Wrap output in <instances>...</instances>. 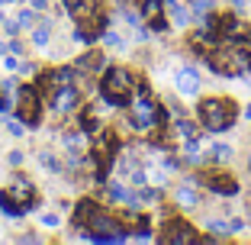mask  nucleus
<instances>
[{"instance_id":"nucleus-1","label":"nucleus","mask_w":251,"mask_h":245,"mask_svg":"<svg viewBox=\"0 0 251 245\" xmlns=\"http://www.w3.org/2000/svg\"><path fill=\"white\" fill-rule=\"evenodd\" d=\"M206 65L219 78H235L251 71V45L248 42H222L206 52Z\"/></svg>"},{"instance_id":"nucleus-2","label":"nucleus","mask_w":251,"mask_h":245,"mask_svg":"<svg viewBox=\"0 0 251 245\" xmlns=\"http://www.w3.org/2000/svg\"><path fill=\"white\" fill-rule=\"evenodd\" d=\"M164 123V113L158 100H151L145 81H135V97L129 100V129L132 133H151Z\"/></svg>"},{"instance_id":"nucleus-3","label":"nucleus","mask_w":251,"mask_h":245,"mask_svg":"<svg viewBox=\"0 0 251 245\" xmlns=\"http://www.w3.org/2000/svg\"><path fill=\"white\" fill-rule=\"evenodd\" d=\"M197 113H200L203 129H209V133H226V129L235 126L238 107H235V100H226V97H203Z\"/></svg>"},{"instance_id":"nucleus-4","label":"nucleus","mask_w":251,"mask_h":245,"mask_svg":"<svg viewBox=\"0 0 251 245\" xmlns=\"http://www.w3.org/2000/svg\"><path fill=\"white\" fill-rule=\"evenodd\" d=\"M132 90H135V75L126 71V68H110L100 78V97L110 107H126L132 100Z\"/></svg>"},{"instance_id":"nucleus-5","label":"nucleus","mask_w":251,"mask_h":245,"mask_svg":"<svg viewBox=\"0 0 251 245\" xmlns=\"http://www.w3.org/2000/svg\"><path fill=\"white\" fill-rule=\"evenodd\" d=\"M16 116H20L23 126H36L39 119H42V94H39V87L26 84L16 94Z\"/></svg>"},{"instance_id":"nucleus-6","label":"nucleus","mask_w":251,"mask_h":245,"mask_svg":"<svg viewBox=\"0 0 251 245\" xmlns=\"http://www.w3.org/2000/svg\"><path fill=\"white\" fill-rule=\"evenodd\" d=\"M158 239H161L164 245H197L200 242V236L193 232V226L184 223V219H168V223H164V232Z\"/></svg>"},{"instance_id":"nucleus-7","label":"nucleus","mask_w":251,"mask_h":245,"mask_svg":"<svg viewBox=\"0 0 251 245\" xmlns=\"http://www.w3.org/2000/svg\"><path fill=\"white\" fill-rule=\"evenodd\" d=\"M49 107L55 113H74L81 107V90L74 87V84H61V87H52L49 94Z\"/></svg>"},{"instance_id":"nucleus-8","label":"nucleus","mask_w":251,"mask_h":245,"mask_svg":"<svg viewBox=\"0 0 251 245\" xmlns=\"http://www.w3.org/2000/svg\"><path fill=\"white\" fill-rule=\"evenodd\" d=\"M3 193L13 197L16 203H23L26 210H36V187H32V181L26 178V174H13L10 187H3Z\"/></svg>"},{"instance_id":"nucleus-9","label":"nucleus","mask_w":251,"mask_h":245,"mask_svg":"<svg viewBox=\"0 0 251 245\" xmlns=\"http://www.w3.org/2000/svg\"><path fill=\"white\" fill-rule=\"evenodd\" d=\"M139 10H142V20L151 23V29H155V32L168 29V20H164V0H142Z\"/></svg>"},{"instance_id":"nucleus-10","label":"nucleus","mask_w":251,"mask_h":245,"mask_svg":"<svg viewBox=\"0 0 251 245\" xmlns=\"http://www.w3.org/2000/svg\"><path fill=\"white\" fill-rule=\"evenodd\" d=\"M203 184H206L213 193H219V197H235L238 193V181L232 178V174H222V171L219 174H206Z\"/></svg>"},{"instance_id":"nucleus-11","label":"nucleus","mask_w":251,"mask_h":245,"mask_svg":"<svg viewBox=\"0 0 251 245\" xmlns=\"http://www.w3.org/2000/svg\"><path fill=\"white\" fill-rule=\"evenodd\" d=\"M174 87L184 97H197L200 94V71L197 68H180L177 75H174Z\"/></svg>"},{"instance_id":"nucleus-12","label":"nucleus","mask_w":251,"mask_h":245,"mask_svg":"<svg viewBox=\"0 0 251 245\" xmlns=\"http://www.w3.org/2000/svg\"><path fill=\"white\" fill-rule=\"evenodd\" d=\"M106 193H110V200H113V203H123L126 210H139V207H142L139 193L129 191V187H123V184H110V187H106Z\"/></svg>"},{"instance_id":"nucleus-13","label":"nucleus","mask_w":251,"mask_h":245,"mask_svg":"<svg viewBox=\"0 0 251 245\" xmlns=\"http://www.w3.org/2000/svg\"><path fill=\"white\" fill-rule=\"evenodd\" d=\"M103 65H106L103 52H100V49H94V52H87L84 58L74 61V71H77V75H100V68H103Z\"/></svg>"},{"instance_id":"nucleus-14","label":"nucleus","mask_w":251,"mask_h":245,"mask_svg":"<svg viewBox=\"0 0 251 245\" xmlns=\"http://www.w3.org/2000/svg\"><path fill=\"white\" fill-rule=\"evenodd\" d=\"M97 210H100V207H97V203L94 200H81V203H77V207H74V216H71V226H74V229H87V223H90V219H94V213H97Z\"/></svg>"},{"instance_id":"nucleus-15","label":"nucleus","mask_w":251,"mask_h":245,"mask_svg":"<svg viewBox=\"0 0 251 245\" xmlns=\"http://www.w3.org/2000/svg\"><path fill=\"white\" fill-rule=\"evenodd\" d=\"M74 68H55L49 71V78H42V87H61V84H74Z\"/></svg>"},{"instance_id":"nucleus-16","label":"nucleus","mask_w":251,"mask_h":245,"mask_svg":"<svg viewBox=\"0 0 251 245\" xmlns=\"http://www.w3.org/2000/svg\"><path fill=\"white\" fill-rule=\"evenodd\" d=\"M203 229H209V236L203 239V242H216V239H229L232 236L226 219H206V223H203Z\"/></svg>"},{"instance_id":"nucleus-17","label":"nucleus","mask_w":251,"mask_h":245,"mask_svg":"<svg viewBox=\"0 0 251 245\" xmlns=\"http://www.w3.org/2000/svg\"><path fill=\"white\" fill-rule=\"evenodd\" d=\"M174 203H177L180 210H193L200 203V197H197L193 187H177V191H174Z\"/></svg>"},{"instance_id":"nucleus-18","label":"nucleus","mask_w":251,"mask_h":245,"mask_svg":"<svg viewBox=\"0 0 251 245\" xmlns=\"http://www.w3.org/2000/svg\"><path fill=\"white\" fill-rule=\"evenodd\" d=\"M0 210H3V213H7V216H13V219H20L23 213H29V210L23 207V203H16L13 197H7V193H3V191H0Z\"/></svg>"},{"instance_id":"nucleus-19","label":"nucleus","mask_w":251,"mask_h":245,"mask_svg":"<svg viewBox=\"0 0 251 245\" xmlns=\"http://www.w3.org/2000/svg\"><path fill=\"white\" fill-rule=\"evenodd\" d=\"M97 126H100V123H97V107L87 104V107L81 110V129H84V133H94Z\"/></svg>"},{"instance_id":"nucleus-20","label":"nucleus","mask_w":251,"mask_h":245,"mask_svg":"<svg viewBox=\"0 0 251 245\" xmlns=\"http://www.w3.org/2000/svg\"><path fill=\"white\" fill-rule=\"evenodd\" d=\"M49 36H52V23L42 20V23H39V29L32 32V45H39V49H42V45H49Z\"/></svg>"},{"instance_id":"nucleus-21","label":"nucleus","mask_w":251,"mask_h":245,"mask_svg":"<svg viewBox=\"0 0 251 245\" xmlns=\"http://www.w3.org/2000/svg\"><path fill=\"white\" fill-rule=\"evenodd\" d=\"M39 162H42V168L55 171V174H61V171H65V168H61V162H58V158H55L49 149H45V152H39Z\"/></svg>"},{"instance_id":"nucleus-22","label":"nucleus","mask_w":251,"mask_h":245,"mask_svg":"<svg viewBox=\"0 0 251 245\" xmlns=\"http://www.w3.org/2000/svg\"><path fill=\"white\" fill-rule=\"evenodd\" d=\"M65 145H68V152H81L84 149V133H77V129L65 133Z\"/></svg>"},{"instance_id":"nucleus-23","label":"nucleus","mask_w":251,"mask_h":245,"mask_svg":"<svg viewBox=\"0 0 251 245\" xmlns=\"http://www.w3.org/2000/svg\"><path fill=\"white\" fill-rule=\"evenodd\" d=\"M177 133L184 136V139H197V136H200V129H197V123H190V119H184V116H180V119H177Z\"/></svg>"},{"instance_id":"nucleus-24","label":"nucleus","mask_w":251,"mask_h":245,"mask_svg":"<svg viewBox=\"0 0 251 245\" xmlns=\"http://www.w3.org/2000/svg\"><path fill=\"white\" fill-rule=\"evenodd\" d=\"M213 7H216V0H190V13H197V16L213 13Z\"/></svg>"},{"instance_id":"nucleus-25","label":"nucleus","mask_w":251,"mask_h":245,"mask_svg":"<svg viewBox=\"0 0 251 245\" xmlns=\"http://www.w3.org/2000/svg\"><path fill=\"white\" fill-rule=\"evenodd\" d=\"M171 20H174V26H187V23H190V10H184V7H177V3H174V7H171Z\"/></svg>"},{"instance_id":"nucleus-26","label":"nucleus","mask_w":251,"mask_h":245,"mask_svg":"<svg viewBox=\"0 0 251 245\" xmlns=\"http://www.w3.org/2000/svg\"><path fill=\"white\" fill-rule=\"evenodd\" d=\"M213 158H216V162H232V145L216 142V145H213Z\"/></svg>"},{"instance_id":"nucleus-27","label":"nucleus","mask_w":251,"mask_h":245,"mask_svg":"<svg viewBox=\"0 0 251 245\" xmlns=\"http://www.w3.org/2000/svg\"><path fill=\"white\" fill-rule=\"evenodd\" d=\"M139 200H142V207H151V203H158L161 200V191H139Z\"/></svg>"},{"instance_id":"nucleus-28","label":"nucleus","mask_w":251,"mask_h":245,"mask_svg":"<svg viewBox=\"0 0 251 245\" xmlns=\"http://www.w3.org/2000/svg\"><path fill=\"white\" fill-rule=\"evenodd\" d=\"M39 223H42L45 229H55L61 219H58V213H42V216H39Z\"/></svg>"},{"instance_id":"nucleus-29","label":"nucleus","mask_w":251,"mask_h":245,"mask_svg":"<svg viewBox=\"0 0 251 245\" xmlns=\"http://www.w3.org/2000/svg\"><path fill=\"white\" fill-rule=\"evenodd\" d=\"M123 16H126V23H129L132 29H139V26H142V13H132V10H123Z\"/></svg>"},{"instance_id":"nucleus-30","label":"nucleus","mask_w":251,"mask_h":245,"mask_svg":"<svg viewBox=\"0 0 251 245\" xmlns=\"http://www.w3.org/2000/svg\"><path fill=\"white\" fill-rule=\"evenodd\" d=\"M100 39H103V42L110 45V49H123V39H119L116 32H103V36H100Z\"/></svg>"},{"instance_id":"nucleus-31","label":"nucleus","mask_w":251,"mask_h":245,"mask_svg":"<svg viewBox=\"0 0 251 245\" xmlns=\"http://www.w3.org/2000/svg\"><path fill=\"white\" fill-rule=\"evenodd\" d=\"M20 26H32V20H36V10H20Z\"/></svg>"},{"instance_id":"nucleus-32","label":"nucleus","mask_w":251,"mask_h":245,"mask_svg":"<svg viewBox=\"0 0 251 245\" xmlns=\"http://www.w3.org/2000/svg\"><path fill=\"white\" fill-rule=\"evenodd\" d=\"M7 52H10V55H16V58H23V52H26V49H23V42H20V39H13V42L7 45Z\"/></svg>"},{"instance_id":"nucleus-33","label":"nucleus","mask_w":251,"mask_h":245,"mask_svg":"<svg viewBox=\"0 0 251 245\" xmlns=\"http://www.w3.org/2000/svg\"><path fill=\"white\" fill-rule=\"evenodd\" d=\"M16 71H20L23 78H32V75H36V65H32V61H23V65L16 68Z\"/></svg>"},{"instance_id":"nucleus-34","label":"nucleus","mask_w":251,"mask_h":245,"mask_svg":"<svg viewBox=\"0 0 251 245\" xmlns=\"http://www.w3.org/2000/svg\"><path fill=\"white\" fill-rule=\"evenodd\" d=\"M229 232H232V236L245 232V219H238V216H235V219H229Z\"/></svg>"},{"instance_id":"nucleus-35","label":"nucleus","mask_w":251,"mask_h":245,"mask_svg":"<svg viewBox=\"0 0 251 245\" xmlns=\"http://www.w3.org/2000/svg\"><path fill=\"white\" fill-rule=\"evenodd\" d=\"M3 29H7V36H16L20 32V20H3Z\"/></svg>"},{"instance_id":"nucleus-36","label":"nucleus","mask_w":251,"mask_h":245,"mask_svg":"<svg viewBox=\"0 0 251 245\" xmlns=\"http://www.w3.org/2000/svg\"><path fill=\"white\" fill-rule=\"evenodd\" d=\"M7 126H10V136H23V129H26V126L20 123V119H10Z\"/></svg>"},{"instance_id":"nucleus-37","label":"nucleus","mask_w":251,"mask_h":245,"mask_svg":"<svg viewBox=\"0 0 251 245\" xmlns=\"http://www.w3.org/2000/svg\"><path fill=\"white\" fill-rule=\"evenodd\" d=\"M10 164H13V168H20V164H23V152H10Z\"/></svg>"},{"instance_id":"nucleus-38","label":"nucleus","mask_w":251,"mask_h":245,"mask_svg":"<svg viewBox=\"0 0 251 245\" xmlns=\"http://www.w3.org/2000/svg\"><path fill=\"white\" fill-rule=\"evenodd\" d=\"M32 10H49V0H32Z\"/></svg>"},{"instance_id":"nucleus-39","label":"nucleus","mask_w":251,"mask_h":245,"mask_svg":"<svg viewBox=\"0 0 251 245\" xmlns=\"http://www.w3.org/2000/svg\"><path fill=\"white\" fill-rule=\"evenodd\" d=\"M135 36H139L142 42H148V29H145V26H139V29H135Z\"/></svg>"},{"instance_id":"nucleus-40","label":"nucleus","mask_w":251,"mask_h":245,"mask_svg":"<svg viewBox=\"0 0 251 245\" xmlns=\"http://www.w3.org/2000/svg\"><path fill=\"white\" fill-rule=\"evenodd\" d=\"M232 3V10H245V3H248V0H229Z\"/></svg>"},{"instance_id":"nucleus-41","label":"nucleus","mask_w":251,"mask_h":245,"mask_svg":"<svg viewBox=\"0 0 251 245\" xmlns=\"http://www.w3.org/2000/svg\"><path fill=\"white\" fill-rule=\"evenodd\" d=\"M245 119H251V104H248V107H245Z\"/></svg>"},{"instance_id":"nucleus-42","label":"nucleus","mask_w":251,"mask_h":245,"mask_svg":"<svg viewBox=\"0 0 251 245\" xmlns=\"http://www.w3.org/2000/svg\"><path fill=\"white\" fill-rule=\"evenodd\" d=\"M174 3H177V0H164V7H174Z\"/></svg>"},{"instance_id":"nucleus-43","label":"nucleus","mask_w":251,"mask_h":245,"mask_svg":"<svg viewBox=\"0 0 251 245\" xmlns=\"http://www.w3.org/2000/svg\"><path fill=\"white\" fill-rule=\"evenodd\" d=\"M3 52H7V45H3V42H0V58H3Z\"/></svg>"},{"instance_id":"nucleus-44","label":"nucleus","mask_w":251,"mask_h":245,"mask_svg":"<svg viewBox=\"0 0 251 245\" xmlns=\"http://www.w3.org/2000/svg\"><path fill=\"white\" fill-rule=\"evenodd\" d=\"M3 3H16V0H0V7H3Z\"/></svg>"},{"instance_id":"nucleus-45","label":"nucleus","mask_w":251,"mask_h":245,"mask_svg":"<svg viewBox=\"0 0 251 245\" xmlns=\"http://www.w3.org/2000/svg\"><path fill=\"white\" fill-rule=\"evenodd\" d=\"M248 168H251V155H248Z\"/></svg>"},{"instance_id":"nucleus-46","label":"nucleus","mask_w":251,"mask_h":245,"mask_svg":"<svg viewBox=\"0 0 251 245\" xmlns=\"http://www.w3.org/2000/svg\"><path fill=\"white\" fill-rule=\"evenodd\" d=\"M0 23H3V13H0Z\"/></svg>"}]
</instances>
